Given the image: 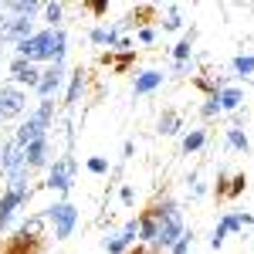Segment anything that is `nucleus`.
Segmentation results:
<instances>
[{
    "label": "nucleus",
    "instance_id": "1",
    "mask_svg": "<svg viewBox=\"0 0 254 254\" xmlns=\"http://www.w3.org/2000/svg\"><path fill=\"white\" fill-rule=\"evenodd\" d=\"M146 210H149V214H153V220L159 224L156 244H153L149 251H153V254L170 251L176 241L183 237V231H187V217H183V210H180V203H176L173 196H163V200H156V203H149Z\"/></svg>",
    "mask_w": 254,
    "mask_h": 254
},
{
    "label": "nucleus",
    "instance_id": "2",
    "mask_svg": "<svg viewBox=\"0 0 254 254\" xmlns=\"http://www.w3.org/2000/svg\"><path fill=\"white\" fill-rule=\"evenodd\" d=\"M44 220H48V227L55 231V241H68V237L75 234V227H78V207L71 203V200H55L51 207H44L41 210Z\"/></svg>",
    "mask_w": 254,
    "mask_h": 254
},
{
    "label": "nucleus",
    "instance_id": "3",
    "mask_svg": "<svg viewBox=\"0 0 254 254\" xmlns=\"http://www.w3.org/2000/svg\"><path fill=\"white\" fill-rule=\"evenodd\" d=\"M75 176H78V159L71 156V153H64V156L51 159L44 187H48L51 193H58V196H68V193H71V187H75Z\"/></svg>",
    "mask_w": 254,
    "mask_h": 254
},
{
    "label": "nucleus",
    "instance_id": "4",
    "mask_svg": "<svg viewBox=\"0 0 254 254\" xmlns=\"http://www.w3.org/2000/svg\"><path fill=\"white\" fill-rule=\"evenodd\" d=\"M51 41H55V31L51 27H41L31 38L14 44V58H24V61H31V64H41V61L51 64Z\"/></svg>",
    "mask_w": 254,
    "mask_h": 254
},
{
    "label": "nucleus",
    "instance_id": "5",
    "mask_svg": "<svg viewBox=\"0 0 254 254\" xmlns=\"http://www.w3.org/2000/svg\"><path fill=\"white\" fill-rule=\"evenodd\" d=\"M24 112H27V92L14 81H0V122L20 119Z\"/></svg>",
    "mask_w": 254,
    "mask_h": 254
},
{
    "label": "nucleus",
    "instance_id": "6",
    "mask_svg": "<svg viewBox=\"0 0 254 254\" xmlns=\"http://www.w3.org/2000/svg\"><path fill=\"white\" fill-rule=\"evenodd\" d=\"M51 156H55L51 136L34 139L31 146H24V163H27V170H31V173H38V170H48V166H51Z\"/></svg>",
    "mask_w": 254,
    "mask_h": 254
},
{
    "label": "nucleus",
    "instance_id": "7",
    "mask_svg": "<svg viewBox=\"0 0 254 254\" xmlns=\"http://www.w3.org/2000/svg\"><path fill=\"white\" fill-rule=\"evenodd\" d=\"M64 78H68L64 64H48V68L41 71L38 88H34L38 102H44V98H55V95H58V92H61V85H64Z\"/></svg>",
    "mask_w": 254,
    "mask_h": 254
},
{
    "label": "nucleus",
    "instance_id": "8",
    "mask_svg": "<svg viewBox=\"0 0 254 254\" xmlns=\"http://www.w3.org/2000/svg\"><path fill=\"white\" fill-rule=\"evenodd\" d=\"M20 166H27V163H24V146H20L14 136H7L0 142V176L7 180L10 173H17Z\"/></svg>",
    "mask_w": 254,
    "mask_h": 254
},
{
    "label": "nucleus",
    "instance_id": "9",
    "mask_svg": "<svg viewBox=\"0 0 254 254\" xmlns=\"http://www.w3.org/2000/svg\"><path fill=\"white\" fill-rule=\"evenodd\" d=\"M10 81L17 85V88H38V81H41V68L38 64H31V61H24V58H10Z\"/></svg>",
    "mask_w": 254,
    "mask_h": 254
},
{
    "label": "nucleus",
    "instance_id": "10",
    "mask_svg": "<svg viewBox=\"0 0 254 254\" xmlns=\"http://www.w3.org/2000/svg\"><path fill=\"white\" fill-rule=\"evenodd\" d=\"M163 81H166V75H163L159 68H146V71H139L136 81H132V95H136V98L153 95V92L163 88Z\"/></svg>",
    "mask_w": 254,
    "mask_h": 254
},
{
    "label": "nucleus",
    "instance_id": "11",
    "mask_svg": "<svg viewBox=\"0 0 254 254\" xmlns=\"http://www.w3.org/2000/svg\"><path fill=\"white\" fill-rule=\"evenodd\" d=\"M85 88H88V71H85V68H75V71H71V75H68V88H64V105H68V109H75V105H78L81 102V95H85Z\"/></svg>",
    "mask_w": 254,
    "mask_h": 254
},
{
    "label": "nucleus",
    "instance_id": "12",
    "mask_svg": "<svg viewBox=\"0 0 254 254\" xmlns=\"http://www.w3.org/2000/svg\"><path fill=\"white\" fill-rule=\"evenodd\" d=\"M44 136H51V132H48V129H44L31 112H27V119H20V126L14 129V139H17L20 146H31L34 139H44Z\"/></svg>",
    "mask_w": 254,
    "mask_h": 254
},
{
    "label": "nucleus",
    "instance_id": "13",
    "mask_svg": "<svg viewBox=\"0 0 254 254\" xmlns=\"http://www.w3.org/2000/svg\"><path fill=\"white\" fill-rule=\"evenodd\" d=\"M119 38H122V31H119V24H98V27H92L88 31V41L95 44V48H116Z\"/></svg>",
    "mask_w": 254,
    "mask_h": 254
},
{
    "label": "nucleus",
    "instance_id": "14",
    "mask_svg": "<svg viewBox=\"0 0 254 254\" xmlns=\"http://www.w3.org/2000/svg\"><path fill=\"white\" fill-rule=\"evenodd\" d=\"M44 10V3L41 0H10V3H3V14L7 17H27V20H34Z\"/></svg>",
    "mask_w": 254,
    "mask_h": 254
},
{
    "label": "nucleus",
    "instance_id": "15",
    "mask_svg": "<svg viewBox=\"0 0 254 254\" xmlns=\"http://www.w3.org/2000/svg\"><path fill=\"white\" fill-rule=\"evenodd\" d=\"M217 102H220V112H241L244 109V92L237 85H224L217 92Z\"/></svg>",
    "mask_w": 254,
    "mask_h": 254
},
{
    "label": "nucleus",
    "instance_id": "16",
    "mask_svg": "<svg viewBox=\"0 0 254 254\" xmlns=\"http://www.w3.org/2000/svg\"><path fill=\"white\" fill-rule=\"evenodd\" d=\"M156 234H159V224L153 220V214H149V210H142V214H139V241H136V244L153 248V244H156Z\"/></svg>",
    "mask_w": 254,
    "mask_h": 254
},
{
    "label": "nucleus",
    "instance_id": "17",
    "mask_svg": "<svg viewBox=\"0 0 254 254\" xmlns=\"http://www.w3.org/2000/svg\"><path fill=\"white\" fill-rule=\"evenodd\" d=\"M44 227H48V220H44V214H31L27 220H20V227L14 231V234L27 237V241H41V237H44Z\"/></svg>",
    "mask_w": 254,
    "mask_h": 254
},
{
    "label": "nucleus",
    "instance_id": "18",
    "mask_svg": "<svg viewBox=\"0 0 254 254\" xmlns=\"http://www.w3.org/2000/svg\"><path fill=\"white\" fill-rule=\"evenodd\" d=\"M193 44H196V31L190 27V31L183 34V38L176 41V48L170 51V55H173V61H190V58H193V51H196Z\"/></svg>",
    "mask_w": 254,
    "mask_h": 254
},
{
    "label": "nucleus",
    "instance_id": "19",
    "mask_svg": "<svg viewBox=\"0 0 254 254\" xmlns=\"http://www.w3.org/2000/svg\"><path fill=\"white\" fill-rule=\"evenodd\" d=\"M3 254H38V241H27L20 234H10L3 241Z\"/></svg>",
    "mask_w": 254,
    "mask_h": 254
},
{
    "label": "nucleus",
    "instance_id": "20",
    "mask_svg": "<svg viewBox=\"0 0 254 254\" xmlns=\"http://www.w3.org/2000/svg\"><path fill=\"white\" fill-rule=\"evenodd\" d=\"M207 146V129H190V132H183V142H180V149L187 153V156H193Z\"/></svg>",
    "mask_w": 254,
    "mask_h": 254
},
{
    "label": "nucleus",
    "instance_id": "21",
    "mask_svg": "<svg viewBox=\"0 0 254 254\" xmlns=\"http://www.w3.org/2000/svg\"><path fill=\"white\" fill-rule=\"evenodd\" d=\"M224 139H227V146H231L234 153H244V156L251 153V139H248V132H244L241 126H231V129L224 132Z\"/></svg>",
    "mask_w": 254,
    "mask_h": 254
},
{
    "label": "nucleus",
    "instance_id": "22",
    "mask_svg": "<svg viewBox=\"0 0 254 254\" xmlns=\"http://www.w3.org/2000/svg\"><path fill=\"white\" fill-rule=\"evenodd\" d=\"M31 116H34L41 126L51 132V129H55V98H44V102H38V105L31 109Z\"/></svg>",
    "mask_w": 254,
    "mask_h": 254
},
{
    "label": "nucleus",
    "instance_id": "23",
    "mask_svg": "<svg viewBox=\"0 0 254 254\" xmlns=\"http://www.w3.org/2000/svg\"><path fill=\"white\" fill-rule=\"evenodd\" d=\"M64 58H68V31L58 27L51 41V64H64Z\"/></svg>",
    "mask_w": 254,
    "mask_h": 254
},
{
    "label": "nucleus",
    "instance_id": "24",
    "mask_svg": "<svg viewBox=\"0 0 254 254\" xmlns=\"http://www.w3.org/2000/svg\"><path fill=\"white\" fill-rule=\"evenodd\" d=\"M180 132H183V119L176 116L173 109H166L159 116V136H180Z\"/></svg>",
    "mask_w": 254,
    "mask_h": 254
},
{
    "label": "nucleus",
    "instance_id": "25",
    "mask_svg": "<svg viewBox=\"0 0 254 254\" xmlns=\"http://www.w3.org/2000/svg\"><path fill=\"white\" fill-rule=\"evenodd\" d=\"M159 24H163V31H183V10H180V3H166Z\"/></svg>",
    "mask_w": 254,
    "mask_h": 254
},
{
    "label": "nucleus",
    "instance_id": "26",
    "mask_svg": "<svg viewBox=\"0 0 254 254\" xmlns=\"http://www.w3.org/2000/svg\"><path fill=\"white\" fill-rule=\"evenodd\" d=\"M231 68H234L237 78L248 81L254 75V55H244V51H241V55H234V58H231Z\"/></svg>",
    "mask_w": 254,
    "mask_h": 254
},
{
    "label": "nucleus",
    "instance_id": "27",
    "mask_svg": "<svg viewBox=\"0 0 254 254\" xmlns=\"http://www.w3.org/2000/svg\"><path fill=\"white\" fill-rule=\"evenodd\" d=\"M44 20H48V27L51 31H58L61 24H64V3H58V0H51V3H44Z\"/></svg>",
    "mask_w": 254,
    "mask_h": 254
},
{
    "label": "nucleus",
    "instance_id": "28",
    "mask_svg": "<svg viewBox=\"0 0 254 254\" xmlns=\"http://www.w3.org/2000/svg\"><path fill=\"white\" fill-rule=\"evenodd\" d=\"M244 190H248V176H244V173H234L231 180H227V187H224V196H227V200H237Z\"/></svg>",
    "mask_w": 254,
    "mask_h": 254
},
{
    "label": "nucleus",
    "instance_id": "29",
    "mask_svg": "<svg viewBox=\"0 0 254 254\" xmlns=\"http://www.w3.org/2000/svg\"><path fill=\"white\" fill-rule=\"evenodd\" d=\"M85 166H88V173H92V176H105V173H112V163H109L105 156H92L88 163H85Z\"/></svg>",
    "mask_w": 254,
    "mask_h": 254
},
{
    "label": "nucleus",
    "instance_id": "30",
    "mask_svg": "<svg viewBox=\"0 0 254 254\" xmlns=\"http://www.w3.org/2000/svg\"><path fill=\"white\" fill-rule=\"evenodd\" d=\"M190 248H193V231L187 227V231H183V237H180V241H176L166 254H190Z\"/></svg>",
    "mask_w": 254,
    "mask_h": 254
},
{
    "label": "nucleus",
    "instance_id": "31",
    "mask_svg": "<svg viewBox=\"0 0 254 254\" xmlns=\"http://www.w3.org/2000/svg\"><path fill=\"white\" fill-rule=\"evenodd\" d=\"M200 116H203V119H217V116H224V112H220V102H217V95L203 98V105H200Z\"/></svg>",
    "mask_w": 254,
    "mask_h": 254
},
{
    "label": "nucleus",
    "instance_id": "32",
    "mask_svg": "<svg viewBox=\"0 0 254 254\" xmlns=\"http://www.w3.org/2000/svg\"><path fill=\"white\" fill-rule=\"evenodd\" d=\"M156 38H159V31H156V27H149V24L136 31V41H139V44H156Z\"/></svg>",
    "mask_w": 254,
    "mask_h": 254
},
{
    "label": "nucleus",
    "instance_id": "33",
    "mask_svg": "<svg viewBox=\"0 0 254 254\" xmlns=\"http://www.w3.org/2000/svg\"><path fill=\"white\" fill-rule=\"evenodd\" d=\"M109 55H116V51H109ZM132 61H136V51H126V55H119V58L112 61V68H116V71H126Z\"/></svg>",
    "mask_w": 254,
    "mask_h": 254
},
{
    "label": "nucleus",
    "instance_id": "34",
    "mask_svg": "<svg viewBox=\"0 0 254 254\" xmlns=\"http://www.w3.org/2000/svg\"><path fill=\"white\" fill-rule=\"evenodd\" d=\"M173 75H196V58H190V61H173Z\"/></svg>",
    "mask_w": 254,
    "mask_h": 254
},
{
    "label": "nucleus",
    "instance_id": "35",
    "mask_svg": "<svg viewBox=\"0 0 254 254\" xmlns=\"http://www.w3.org/2000/svg\"><path fill=\"white\" fill-rule=\"evenodd\" d=\"M187 190H190V200H200V196L207 193V183H203L200 176H190V187H187Z\"/></svg>",
    "mask_w": 254,
    "mask_h": 254
},
{
    "label": "nucleus",
    "instance_id": "36",
    "mask_svg": "<svg viewBox=\"0 0 254 254\" xmlns=\"http://www.w3.org/2000/svg\"><path fill=\"white\" fill-rule=\"evenodd\" d=\"M85 7H88V10H92L95 17H102V14L109 10V0H92V3H85Z\"/></svg>",
    "mask_w": 254,
    "mask_h": 254
},
{
    "label": "nucleus",
    "instance_id": "37",
    "mask_svg": "<svg viewBox=\"0 0 254 254\" xmlns=\"http://www.w3.org/2000/svg\"><path fill=\"white\" fill-rule=\"evenodd\" d=\"M119 200H122L126 207H132V203H136V190H132V187H122V190H119Z\"/></svg>",
    "mask_w": 254,
    "mask_h": 254
},
{
    "label": "nucleus",
    "instance_id": "38",
    "mask_svg": "<svg viewBox=\"0 0 254 254\" xmlns=\"http://www.w3.org/2000/svg\"><path fill=\"white\" fill-rule=\"evenodd\" d=\"M132 156H136V142L126 139V142H122V159H132Z\"/></svg>",
    "mask_w": 254,
    "mask_h": 254
},
{
    "label": "nucleus",
    "instance_id": "39",
    "mask_svg": "<svg viewBox=\"0 0 254 254\" xmlns=\"http://www.w3.org/2000/svg\"><path fill=\"white\" fill-rule=\"evenodd\" d=\"M7 20H10V17H7V14H3V3H0V31H3V27H7Z\"/></svg>",
    "mask_w": 254,
    "mask_h": 254
},
{
    "label": "nucleus",
    "instance_id": "40",
    "mask_svg": "<svg viewBox=\"0 0 254 254\" xmlns=\"http://www.w3.org/2000/svg\"><path fill=\"white\" fill-rule=\"evenodd\" d=\"M3 58H7V48H3V44H0V64H3Z\"/></svg>",
    "mask_w": 254,
    "mask_h": 254
}]
</instances>
